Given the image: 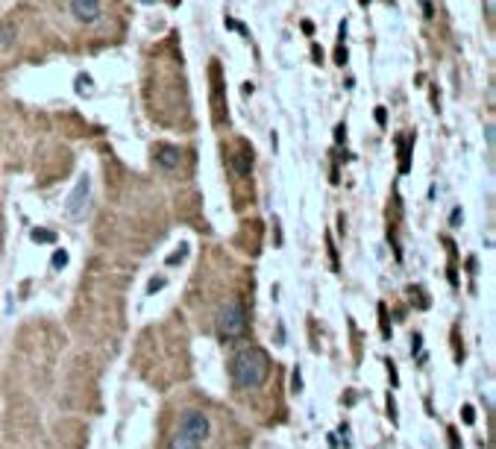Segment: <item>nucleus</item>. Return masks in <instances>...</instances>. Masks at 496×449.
I'll use <instances>...</instances> for the list:
<instances>
[{"instance_id":"obj_15","label":"nucleus","mask_w":496,"mask_h":449,"mask_svg":"<svg viewBox=\"0 0 496 449\" xmlns=\"http://www.w3.org/2000/svg\"><path fill=\"white\" fill-rule=\"evenodd\" d=\"M473 420H476L473 408H470V405H464V423H473Z\"/></svg>"},{"instance_id":"obj_10","label":"nucleus","mask_w":496,"mask_h":449,"mask_svg":"<svg viewBox=\"0 0 496 449\" xmlns=\"http://www.w3.org/2000/svg\"><path fill=\"white\" fill-rule=\"evenodd\" d=\"M50 264H53V270H62V267L68 264V253H65V250H56V253H53V261H50Z\"/></svg>"},{"instance_id":"obj_9","label":"nucleus","mask_w":496,"mask_h":449,"mask_svg":"<svg viewBox=\"0 0 496 449\" xmlns=\"http://www.w3.org/2000/svg\"><path fill=\"white\" fill-rule=\"evenodd\" d=\"M15 41V24L12 21H3L0 24V47H9Z\"/></svg>"},{"instance_id":"obj_17","label":"nucleus","mask_w":496,"mask_h":449,"mask_svg":"<svg viewBox=\"0 0 496 449\" xmlns=\"http://www.w3.org/2000/svg\"><path fill=\"white\" fill-rule=\"evenodd\" d=\"M162 285H165V279H153V282H150V288H147V291H150V294H153V291H159V288H162Z\"/></svg>"},{"instance_id":"obj_1","label":"nucleus","mask_w":496,"mask_h":449,"mask_svg":"<svg viewBox=\"0 0 496 449\" xmlns=\"http://www.w3.org/2000/svg\"><path fill=\"white\" fill-rule=\"evenodd\" d=\"M229 370H232V379L238 388H258V385H264L267 373H270V358L261 346H244L235 352Z\"/></svg>"},{"instance_id":"obj_13","label":"nucleus","mask_w":496,"mask_h":449,"mask_svg":"<svg viewBox=\"0 0 496 449\" xmlns=\"http://www.w3.org/2000/svg\"><path fill=\"white\" fill-rule=\"evenodd\" d=\"M185 259V247L179 250V253H173V256H168V264H176V261H182Z\"/></svg>"},{"instance_id":"obj_6","label":"nucleus","mask_w":496,"mask_h":449,"mask_svg":"<svg viewBox=\"0 0 496 449\" xmlns=\"http://www.w3.org/2000/svg\"><path fill=\"white\" fill-rule=\"evenodd\" d=\"M153 153H156V165H162L165 171H173L179 165V159H182L179 147H171V144H159Z\"/></svg>"},{"instance_id":"obj_4","label":"nucleus","mask_w":496,"mask_h":449,"mask_svg":"<svg viewBox=\"0 0 496 449\" xmlns=\"http://www.w3.org/2000/svg\"><path fill=\"white\" fill-rule=\"evenodd\" d=\"M182 432L203 443L205 437H208V432H211V420L203 411H185V417H182Z\"/></svg>"},{"instance_id":"obj_3","label":"nucleus","mask_w":496,"mask_h":449,"mask_svg":"<svg viewBox=\"0 0 496 449\" xmlns=\"http://www.w3.org/2000/svg\"><path fill=\"white\" fill-rule=\"evenodd\" d=\"M88 194H91V179H88V176H80L77 188L70 191V197H68V206H65V214H68L70 220H77V217H83V214H86Z\"/></svg>"},{"instance_id":"obj_8","label":"nucleus","mask_w":496,"mask_h":449,"mask_svg":"<svg viewBox=\"0 0 496 449\" xmlns=\"http://www.w3.org/2000/svg\"><path fill=\"white\" fill-rule=\"evenodd\" d=\"M232 165H235V171L241 173V176H247V173L253 171V153H238V156H232Z\"/></svg>"},{"instance_id":"obj_7","label":"nucleus","mask_w":496,"mask_h":449,"mask_svg":"<svg viewBox=\"0 0 496 449\" xmlns=\"http://www.w3.org/2000/svg\"><path fill=\"white\" fill-rule=\"evenodd\" d=\"M168 449H200V440H194V437H191V434H185V432H176L171 437Z\"/></svg>"},{"instance_id":"obj_11","label":"nucleus","mask_w":496,"mask_h":449,"mask_svg":"<svg viewBox=\"0 0 496 449\" xmlns=\"http://www.w3.org/2000/svg\"><path fill=\"white\" fill-rule=\"evenodd\" d=\"M88 86H91V77H86V73H80L77 77V94H86Z\"/></svg>"},{"instance_id":"obj_19","label":"nucleus","mask_w":496,"mask_h":449,"mask_svg":"<svg viewBox=\"0 0 496 449\" xmlns=\"http://www.w3.org/2000/svg\"><path fill=\"white\" fill-rule=\"evenodd\" d=\"M376 121H379V123H385V109H382V106L376 109Z\"/></svg>"},{"instance_id":"obj_18","label":"nucleus","mask_w":496,"mask_h":449,"mask_svg":"<svg viewBox=\"0 0 496 449\" xmlns=\"http://www.w3.org/2000/svg\"><path fill=\"white\" fill-rule=\"evenodd\" d=\"M343 62H346V50H343V47H338V65H343Z\"/></svg>"},{"instance_id":"obj_16","label":"nucleus","mask_w":496,"mask_h":449,"mask_svg":"<svg viewBox=\"0 0 496 449\" xmlns=\"http://www.w3.org/2000/svg\"><path fill=\"white\" fill-rule=\"evenodd\" d=\"M461 217H464V214H461V208H455V211H452V217H449V220H452V226H458V223H461Z\"/></svg>"},{"instance_id":"obj_12","label":"nucleus","mask_w":496,"mask_h":449,"mask_svg":"<svg viewBox=\"0 0 496 449\" xmlns=\"http://www.w3.org/2000/svg\"><path fill=\"white\" fill-rule=\"evenodd\" d=\"M33 241H53V232H44V229H33Z\"/></svg>"},{"instance_id":"obj_5","label":"nucleus","mask_w":496,"mask_h":449,"mask_svg":"<svg viewBox=\"0 0 496 449\" xmlns=\"http://www.w3.org/2000/svg\"><path fill=\"white\" fill-rule=\"evenodd\" d=\"M70 15L77 18L80 24H97L103 15L100 9V0H70Z\"/></svg>"},{"instance_id":"obj_2","label":"nucleus","mask_w":496,"mask_h":449,"mask_svg":"<svg viewBox=\"0 0 496 449\" xmlns=\"http://www.w3.org/2000/svg\"><path fill=\"white\" fill-rule=\"evenodd\" d=\"M247 332V311L241 300H229L218 314V335L221 341H238Z\"/></svg>"},{"instance_id":"obj_14","label":"nucleus","mask_w":496,"mask_h":449,"mask_svg":"<svg viewBox=\"0 0 496 449\" xmlns=\"http://www.w3.org/2000/svg\"><path fill=\"white\" fill-rule=\"evenodd\" d=\"M294 391H303V376H300V367L294 370Z\"/></svg>"}]
</instances>
